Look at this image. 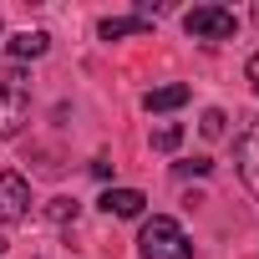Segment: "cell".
Listing matches in <instances>:
<instances>
[{
    "label": "cell",
    "instance_id": "7c38bea8",
    "mask_svg": "<svg viewBox=\"0 0 259 259\" xmlns=\"http://www.w3.org/2000/svg\"><path fill=\"white\" fill-rule=\"evenodd\" d=\"M224 122H229V117H224L219 107H208V112H203V122H198V133H203V138H224Z\"/></svg>",
    "mask_w": 259,
    "mask_h": 259
},
{
    "label": "cell",
    "instance_id": "3957f363",
    "mask_svg": "<svg viewBox=\"0 0 259 259\" xmlns=\"http://www.w3.org/2000/svg\"><path fill=\"white\" fill-rule=\"evenodd\" d=\"M183 31L193 41H234L239 36V16L229 6H193V11H183Z\"/></svg>",
    "mask_w": 259,
    "mask_h": 259
},
{
    "label": "cell",
    "instance_id": "8992f818",
    "mask_svg": "<svg viewBox=\"0 0 259 259\" xmlns=\"http://www.w3.org/2000/svg\"><path fill=\"white\" fill-rule=\"evenodd\" d=\"M143 203H148V198H143L138 188H107V193H102V213H112V219H138Z\"/></svg>",
    "mask_w": 259,
    "mask_h": 259
},
{
    "label": "cell",
    "instance_id": "5b68a950",
    "mask_svg": "<svg viewBox=\"0 0 259 259\" xmlns=\"http://www.w3.org/2000/svg\"><path fill=\"white\" fill-rule=\"evenodd\" d=\"M31 213V183L21 173H0V224H16Z\"/></svg>",
    "mask_w": 259,
    "mask_h": 259
},
{
    "label": "cell",
    "instance_id": "e0dca14e",
    "mask_svg": "<svg viewBox=\"0 0 259 259\" xmlns=\"http://www.w3.org/2000/svg\"><path fill=\"white\" fill-rule=\"evenodd\" d=\"M0 31H6V21H0Z\"/></svg>",
    "mask_w": 259,
    "mask_h": 259
},
{
    "label": "cell",
    "instance_id": "6da1fadb",
    "mask_svg": "<svg viewBox=\"0 0 259 259\" xmlns=\"http://www.w3.org/2000/svg\"><path fill=\"white\" fill-rule=\"evenodd\" d=\"M138 249H143V259H193L188 234H183V229H178V219H168V213H153V219L143 224Z\"/></svg>",
    "mask_w": 259,
    "mask_h": 259
},
{
    "label": "cell",
    "instance_id": "8fae6325",
    "mask_svg": "<svg viewBox=\"0 0 259 259\" xmlns=\"http://www.w3.org/2000/svg\"><path fill=\"white\" fill-rule=\"evenodd\" d=\"M178 143H183V127H178V122H168V127H158V133H153V148H158V153H173Z\"/></svg>",
    "mask_w": 259,
    "mask_h": 259
},
{
    "label": "cell",
    "instance_id": "4fadbf2b",
    "mask_svg": "<svg viewBox=\"0 0 259 259\" xmlns=\"http://www.w3.org/2000/svg\"><path fill=\"white\" fill-rule=\"evenodd\" d=\"M173 173H178V178H208V173H213V158H193V163H178Z\"/></svg>",
    "mask_w": 259,
    "mask_h": 259
},
{
    "label": "cell",
    "instance_id": "30bf717a",
    "mask_svg": "<svg viewBox=\"0 0 259 259\" xmlns=\"http://www.w3.org/2000/svg\"><path fill=\"white\" fill-rule=\"evenodd\" d=\"M76 208H81L76 198H51V203H46V219H51V224H71Z\"/></svg>",
    "mask_w": 259,
    "mask_h": 259
},
{
    "label": "cell",
    "instance_id": "52a82bcc",
    "mask_svg": "<svg viewBox=\"0 0 259 259\" xmlns=\"http://www.w3.org/2000/svg\"><path fill=\"white\" fill-rule=\"evenodd\" d=\"M6 51H11L16 61H36V56H46V51H51V36H46V31H21V36H11V41H6Z\"/></svg>",
    "mask_w": 259,
    "mask_h": 259
},
{
    "label": "cell",
    "instance_id": "ba28073f",
    "mask_svg": "<svg viewBox=\"0 0 259 259\" xmlns=\"http://www.w3.org/2000/svg\"><path fill=\"white\" fill-rule=\"evenodd\" d=\"M183 102H188V87H183V81H168V87H153V92L143 97V107H148V112H178Z\"/></svg>",
    "mask_w": 259,
    "mask_h": 259
},
{
    "label": "cell",
    "instance_id": "5bb4252c",
    "mask_svg": "<svg viewBox=\"0 0 259 259\" xmlns=\"http://www.w3.org/2000/svg\"><path fill=\"white\" fill-rule=\"evenodd\" d=\"M249 81H254V92H259V56H249Z\"/></svg>",
    "mask_w": 259,
    "mask_h": 259
},
{
    "label": "cell",
    "instance_id": "7a4b0ae2",
    "mask_svg": "<svg viewBox=\"0 0 259 259\" xmlns=\"http://www.w3.org/2000/svg\"><path fill=\"white\" fill-rule=\"evenodd\" d=\"M31 117V76L21 66L0 71V138H16Z\"/></svg>",
    "mask_w": 259,
    "mask_h": 259
},
{
    "label": "cell",
    "instance_id": "9c48e42d",
    "mask_svg": "<svg viewBox=\"0 0 259 259\" xmlns=\"http://www.w3.org/2000/svg\"><path fill=\"white\" fill-rule=\"evenodd\" d=\"M117 36H148V21L143 16H107L102 21V41H117Z\"/></svg>",
    "mask_w": 259,
    "mask_h": 259
},
{
    "label": "cell",
    "instance_id": "2e32d148",
    "mask_svg": "<svg viewBox=\"0 0 259 259\" xmlns=\"http://www.w3.org/2000/svg\"><path fill=\"white\" fill-rule=\"evenodd\" d=\"M254 21H259V6H254Z\"/></svg>",
    "mask_w": 259,
    "mask_h": 259
},
{
    "label": "cell",
    "instance_id": "277c9868",
    "mask_svg": "<svg viewBox=\"0 0 259 259\" xmlns=\"http://www.w3.org/2000/svg\"><path fill=\"white\" fill-rule=\"evenodd\" d=\"M234 163H239V178H244V188L259 198V117L239 133V143H234Z\"/></svg>",
    "mask_w": 259,
    "mask_h": 259
},
{
    "label": "cell",
    "instance_id": "9a60e30c",
    "mask_svg": "<svg viewBox=\"0 0 259 259\" xmlns=\"http://www.w3.org/2000/svg\"><path fill=\"white\" fill-rule=\"evenodd\" d=\"M0 254H6V234H0Z\"/></svg>",
    "mask_w": 259,
    "mask_h": 259
}]
</instances>
